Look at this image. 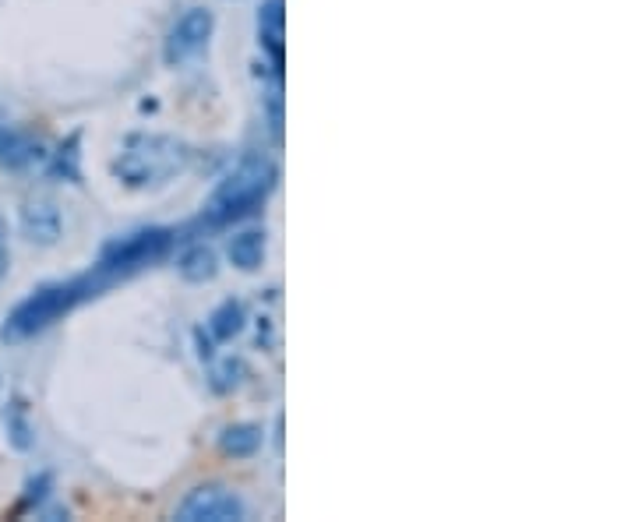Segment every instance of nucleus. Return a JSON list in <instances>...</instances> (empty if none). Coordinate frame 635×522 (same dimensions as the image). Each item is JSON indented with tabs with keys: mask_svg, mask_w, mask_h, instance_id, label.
<instances>
[{
	"mask_svg": "<svg viewBox=\"0 0 635 522\" xmlns=\"http://www.w3.org/2000/svg\"><path fill=\"white\" fill-rule=\"evenodd\" d=\"M191 166V149L173 135H131L113 159V177L127 187H156Z\"/></svg>",
	"mask_w": 635,
	"mask_h": 522,
	"instance_id": "nucleus-1",
	"label": "nucleus"
},
{
	"mask_svg": "<svg viewBox=\"0 0 635 522\" xmlns=\"http://www.w3.org/2000/svg\"><path fill=\"white\" fill-rule=\"evenodd\" d=\"M92 290H99L96 279L82 276V279H68V283H46L39 286L32 297H25L15 311L4 318V329H0V339L4 343H18V339H32L39 332H46L53 321H60L71 307H78L85 297H92Z\"/></svg>",
	"mask_w": 635,
	"mask_h": 522,
	"instance_id": "nucleus-2",
	"label": "nucleus"
},
{
	"mask_svg": "<svg viewBox=\"0 0 635 522\" xmlns=\"http://www.w3.org/2000/svg\"><path fill=\"white\" fill-rule=\"evenodd\" d=\"M276 180H279V170L269 156L240 159L237 170L216 187L209 209H205L209 226H226V223H233V219H244L247 212H254L265 198H269Z\"/></svg>",
	"mask_w": 635,
	"mask_h": 522,
	"instance_id": "nucleus-3",
	"label": "nucleus"
},
{
	"mask_svg": "<svg viewBox=\"0 0 635 522\" xmlns=\"http://www.w3.org/2000/svg\"><path fill=\"white\" fill-rule=\"evenodd\" d=\"M170 244H173V230H166V226H152V230H138L124 240H113L103 251V258H99L92 279H96V286L113 283V279L149 265V261H159L170 251Z\"/></svg>",
	"mask_w": 635,
	"mask_h": 522,
	"instance_id": "nucleus-4",
	"label": "nucleus"
},
{
	"mask_svg": "<svg viewBox=\"0 0 635 522\" xmlns=\"http://www.w3.org/2000/svg\"><path fill=\"white\" fill-rule=\"evenodd\" d=\"M244 515H247L244 498L223 484L195 487V491L177 505L180 522H240Z\"/></svg>",
	"mask_w": 635,
	"mask_h": 522,
	"instance_id": "nucleus-5",
	"label": "nucleus"
},
{
	"mask_svg": "<svg viewBox=\"0 0 635 522\" xmlns=\"http://www.w3.org/2000/svg\"><path fill=\"white\" fill-rule=\"evenodd\" d=\"M212 29H216V15L209 8H187L184 15L173 22L170 36H166V64H184V60L198 57L209 46Z\"/></svg>",
	"mask_w": 635,
	"mask_h": 522,
	"instance_id": "nucleus-6",
	"label": "nucleus"
},
{
	"mask_svg": "<svg viewBox=\"0 0 635 522\" xmlns=\"http://www.w3.org/2000/svg\"><path fill=\"white\" fill-rule=\"evenodd\" d=\"M22 233L25 240L39 247H50L60 240L64 233V219H60V209L50 202V198H32V202L22 205Z\"/></svg>",
	"mask_w": 635,
	"mask_h": 522,
	"instance_id": "nucleus-7",
	"label": "nucleus"
},
{
	"mask_svg": "<svg viewBox=\"0 0 635 522\" xmlns=\"http://www.w3.org/2000/svg\"><path fill=\"white\" fill-rule=\"evenodd\" d=\"M258 39H262V50L272 57V64L283 68V39H286L283 0H265L262 8H258Z\"/></svg>",
	"mask_w": 635,
	"mask_h": 522,
	"instance_id": "nucleus-8",
	"label": "nucleus"
},
{
	"mask_svg": "<svg viewBox=\"0 0 635 522\" xmlns=\"http://www.w3.org/2000/svg\"><path fill=\"white\" fill-rule=\"evenodd\" d=\"M39 159H43V145L36 138L0 124V166L4 170H22V166L39 163Z\"/></svg>",
	"mask_w": 635,
	"mask_h": 522,
	"instance_id": "nucleus-9",
	"label": "nucleus"
},
{
	"mask_svg": "<svg viewBox=\"0 0 635 522\" xmlns=\"http://www.w3.org/2000/svg\"><path fill=\"white\" fill-rule=\"evenodd\" d=\"M265 431L258 424H230L219 434V452L230 455V459H247L262 448Z\"/></svg>",
	"mask_w": 635,
	"mask_h": 522,
	"instance_id": "nucleus-10",
	"label": "nucleus"
},
{
	"mask_svg": "<svg viewBox=\"0 0 635 522\" xmlns=\"http://www.w3.org/2000/svg\"><path fill=\"white\" fill-rule=\"evenodd\" d=\"M265 247H269V244H265V233L244 230V233H237V237H230L226 254H230V261L237 265L240 272H254V269H262Z\"/></svg>",
	"mask_w": 635,
	"mask_h": 522,
	"instance_id": "nucleus-11",
	"label": "nucleus"
},
{
	"mask_svg": "<svg viewBox=\"0 0 635 522\" xmlns=\"http://www.w3.org/2000/svg\"><path fill=\"white\" fill-rule=\"evenodd\" d=\"M177 269L187 283H212V279L219 276V258L212 247L198 244V247H187V251L180 254Z\"/></svg>",
	"mask_w": 635,
	"mask_h": 522,
	"instance_id": "nucleus-12",
	"label": "nucleus"
},
{
	"mask_svg": "<svg viewBox=\"0 0 635 522\" xmlns=\"http://www.w3.org/2000/svg\"><path fill=\"white\" fill-rule=\"evenodd\" d=\"M244 325H247V311L240 300H223L209 318V332H212V339H219V343L237 339L240 332H244Z\"/></svg>",
	"mask_w": 635,
	"mask_h": 522,
	"instance_id": "nucleus-13",
	"label": "nucleus"
},
{
	"mask_svg": "<svg viewBox=\"0 0 635 522\" xmlns=\"http://www.w3.org/2000/svg\"><path fill=\"white\" fill-rule=\"evenodd\" d=\"M4 431H8V441L18 448V452H29L32 448V424L25 417V406L22 403H11L8 413H4Z\"/></svg>",
	"mask_w": 635,
	"mask_h": 522,
	"instance_id": "nucleus-14",
	"label": "nucleus"
},
{
	"mask_svg": "<svg viewBox=\"0 0 635 522\" xmlns=\"http://www.w3.org/2000/svg\"><path fill=\"white\" fill-rule=\"evenodd\" d=\"M78 142H82V138L71 135L68 145H60L57 163H53V173H57V177H64V180H78V177H82V173H78Z\"/></svg>",
	"mask_w": 635,
	"mask_h": 522,
	"instance_id": "nucleus-15",
	"label": "nucleus"
},
{
	"mask_svg": "<svg viewBox=\"0 0 635 522\" xmlns=\"http://www.w3.org/2000/svg\"><path fill=\"white\" fill-rule=\"evenodd\" d=\"M247 367L244 360H223V364L216 367V374H212V388L216 392H230V388H237L240 381H244Z\"/></svg>",
	"mask_w": 635,
	"mask_h": 522,
	"instance_id": "nucleus-16",
	"label": "nucleus"
},
{
	"mask_svg": "<svg viewBox=\"0 0 635 522\" xmlns=\"http://www.w3.org/2000/svg\"><path fill=\"white\" fill-rule=\"evenodd\" d=\"M50 487H53V477L50 473H39V477H32L29 484H25V508H39L46 498H50Z\"/></svg>",
	"mask_w": 635,
	"mask_h": 522,
	"instance_id": "nucleus-17",
	"label": "nucleus"
},
{
	"mask_svg": "<svg viewBox=\"0 0 635 522\" xmlns=\"http://www.w3.org/2000/svg\"><path fill=\"white\" fill-rule=\"evenodd\" d=\"M8 269H11V258H8V247H4V219H0V283H4Z\"/></svg>",
	"mask_w": 635,
	"mask_h": 522,
	"instance_id": "nucleus-18",
	"label": "nucleus"
},
{
	"mask_svg": "<svg viewBox=\"0 0 635 522\" xmlns=\"http://www.w3.org/2000/svg\"><path fill=\"white\" fill-rule=\"evenodd\" d=\"M0 385H4V381H0Z\"/></svg>",
	"mask_w": 635,
	"mask_h": 522,
	"instance_id": "nucleus-19",
	"label": "nucleus"
}]
</instances>
